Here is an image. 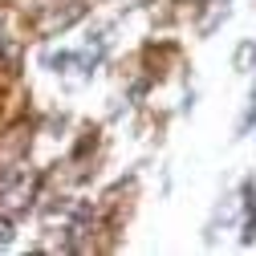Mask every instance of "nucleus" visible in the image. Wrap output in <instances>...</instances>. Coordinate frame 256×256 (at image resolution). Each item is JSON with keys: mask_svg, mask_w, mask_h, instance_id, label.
Returning a JSON list of instances; mask_svg holds the SVG:
<instances>
[{"mask_svg": "<svg viewBox=\"0 0 256 256\" xmlns=\"http://www.w3.org/2000/svg\"><path fill=\"white\" fill-rule=\"evenodd\" d=\"M252 122H256V94H252V106H248V118H244V130H248Z\"/></svg>", "mask_w": 256, "mask_h": 256, "instance_id": "obj_1", "label": "nucleus"}]
</instances>
